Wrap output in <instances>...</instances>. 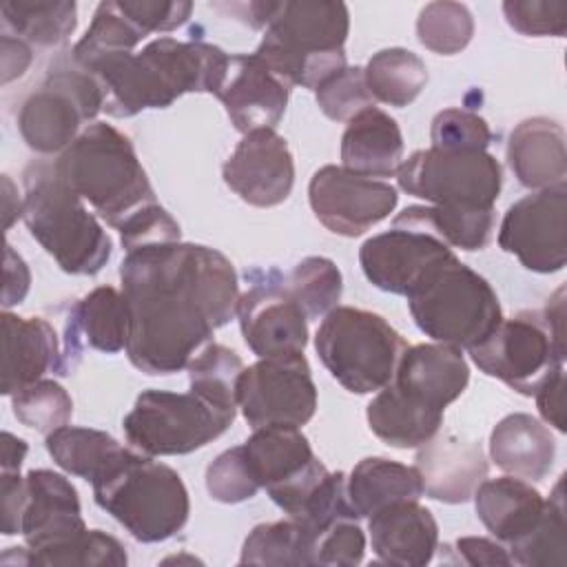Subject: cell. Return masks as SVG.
I'll list each match as a JSON object with an SVG mask.
<instances>
[{"label": "cell", "instance_id": "cell-31", "mask_svg": "<svg viewBox=\"0 0 567 567\" xmlns=\"http://www.w3.org/2000/svg\"><path fill=\"white\" fill-rule=\"evenodd\" d=\"M244 452L264 489L295 478L317 458L301 430L286 425L252 430V436L244 443Z\"/></svg>", "mask_w": 567, "mask_h": 567}, {"label": "cell", "instance_id": "cell-47", "mask_svg": "<svg viewBox=\"0 0 567 567\" xmlns=\"http://www.w3.org/2000/svg\"><path fill=\"white\" fill-rule=\"evenodd\" d=\"M503 13L507 24L523 35H554L567 33V2L563 0H505Z\"/></svg>", "mask_w": 567, "mask_h": 567}, {"label": "cell", "instance_id": "cell-48", "mask_svg": "<svg viewBox=\"0 0 567 567\" xmlns=\"http://www.w3.org/2000/svg\"><path fill=\"white\" fill-rule=\"evenodd\" d=\"M128 563L124 545L102 532V529H86L84 536H80L73 545L55 551L53 556L47 558L44 565H91V567H102V565H113L122 567Z\"/></svg>", "mask_w": 567, "mask_h": 567}, {"label": "cell", "instance_id": "cell-16", "mask_svg": "<svg viewBox=\"0 0 567 567\" xmlns=\"http://www.w3.org/2000/svg\"><path fill=\"white\" fill-rule=\"evenodd\" d=\"M24 481L27 505L20 534L29 547L27 565H44L49 556L84 536L86 523L69 478L51 470H31Z\"/></svg>", "mask_w": 567, "mask_h": 567}, {"label": "cell", "instance_id": "cell-41", "mask_svg": "<svg viewBox=\"0 0 567 567\" xmlns=\"http://www.w3.org/2000/svg\"><path fill=\"white\" fill-rule=\"evenodd\" d=\"M474 35V18L461 2H430L416 18L419 42L439 55L461 53Z\"/></svg>", "mask_w": 567, "mask_h": 567}, {"label": "cell", "instance_id": "cell-50", "mask_svg": "<svg viewBox=\"0 0 567 567\" xmlns=\"http://www.w3.org/2000/svg\"><path fill=\"white\" fill-rule=\"evenodd\" d=\"M179 224L159 204L137 213L120 228V239L126 252L144 246L179 241Z\"/></svg>", "mask_w": 567, "mask_h": 567}, {"label": "cell", "instance_id": "cell-38", "mask_svg": "<svg viewBox=\"0 0 567 567\" xmlns=\"http://www.w3.org/2000/svg\"><path fill=\"white\" fill-rule=\"evenodd\" d=\"M186 370L193 392L219 408L237 410V383L244 361L235 350L210 341L190 359Z\"/></svg>", "mask_w": 567, "mask_h": 567}, {"label": "cell", "instance_id": "cell-10", "mask_svg": "<svg viewBox=\"0 0 567 567\" xmlns=\"http://www.w3.org/2000/svg\"><path fill=\"white\" fill-rule=\"evenodd\" d=\"M399 188L434 206L494 208L503 186L498 159L485 151H414L396 171Z\"/></svg>", "mask_w": 567, "mask_h": 567}, {"label": "cell", "instance_id": "cell-24", "mask_svg": "<svg viewBox=\"0 0 567 567\" xmlns=\"http://www.w3.org/2000/svg\"><path fill=\"white\" fill-rule=\"evenodd\" d=\"M507 162L514 177L527 188L563 186L567 177L565 128L549 117L518 122L507 140Z\"/></svg>", "mask_w": 567, "mask_h": 567}, {"label": "cell", "instance_id": "cell-54", "mask_svg": "<svg viewBox=\"0 0 567 567\" xmlns=\"http://www.w3.org/2000/svg\"><path fill=\"white\" fill-rule=\"evenodd\" d=\"M31 286V270L27 261L13 250L11 244L4 246V286H2V308L20 303Z\"/></svg>", "mask_w": 567, "mask_h": 567}, {"label": "cell", "instance_id": "cell-44", "mask_svg": "<svg viewBox=\"0 0 567 567\" xmlns=\"http://www.w3.org/2000/svg\"><path fill=\"white\" fill-rule=\"evenodd\" d=\"M321 113L334 122H350L374 106L361 66H346L315 91Z\"/></svg>", "mask_w": 567, "mask_h": 567}, {"label": "cell", "instance_id": "cell-22", "mask_svg": "<svg viewBox=\"0 0 567 567\" xmlns=\"http://www.w3.org/2000/svg\"><path fill=\"white\" fill-rule=\"evenodd\" d=\"M392 383L408 396L443 410L456 401L467 383L470 368L463 350L447 343L408 346L396 363Z\"/></svg>", "mask_w": 567, "mask_h": 567}, {"label": "cell", "instance_id": "cell-11", "mask_svg": "<svg viewBox=\"0 0 567 567\" xmlns=\"http://www.w3.org/2000/svg\"><path fill=\"white\" fill-rule=\"evenodd\" d=\"M467 352L481 372L525 396H534L538 385L556 368L565 365L567 354V350L556 346L536 310L503 319Z\"/></svg>", "mask_w": 567, "mask_h": 567}, {"label": "cell", "instance_id": "cell-15", "mask_svg": "<svg viewBox=\"0 0 567 567\" xmlns=\"http://www.w3.org/2000/svg\"><path fill=\"white\" fill-rule=\"evenodd\" d=\"M308 202L315 217L334 235L359 237L396 208L394 186L381 179L354 175L343 166H321L308 184Z\"/></svg>", "mask_w": 567, "mask_h": 567}, {"label": "cell", "instance_id": "cell-46", "mask_svg": "<svg viewBox=\"0 0 567 567\" xmlns=\"http://www.w3.org/2000/svg\"><path fill=\"white\" fill-rule=\"evenodd\" d=\"M206 489L213 501L235 505L252 498L261 487L246 458L244 445L221 452L206 467Z\"/></svg>", "mask_w": 567, "mask_h": 567}, {"label": "cell", "instance_id": "cell-23", "mask_svg": "<svg viewBox=\"0 0 567 567\" xmlns=\"http://www.w3.org/2000/svg\"><path fill=\"white\" fill-rule=\"evenodd\" d=\"M368 532L377 558L385 565L423 567L439 547V525L419 501L392 503L368 516Z\"/></svg>", "mask_w": 567, "mask_h": 567}, {"label": "cell", "instance_id": "cell-6", "mask_svg": "<svg viewBox=\"0 0 567 567\" xmlns=\"http://www.w3.org/2000/svg\"><path fill=\"white\" fill-rule=\"evenodd\" d=\"M419 330L436 343L470 350L501 321V303L485 277L458 261L456 255L432 268L408 295Z\"/></svg>", "mask_w": 567, "mask_h": 567}, {"label": "cell", "instance_id": "cell-18", "mask_svg": "<svg viewBox=\"0 0 567 567\" xmlns=\"http://www.w3.org/2000/svg\"><path fill=\"white\" fill-rule=\"evenodd\" d=\"M452 255L450 246L430 233L392 226L363 241L359 264L374 288L408 297L432 268Z\"/></svg>", "mask_w": 567, "mask_h": 567}, {"label": "cell", "instance_id": "cell-28", "mask_svg": "<svg viewBox=\"0 0 567 567\" xmlns=\"http://www.w3.org/2000/svg\"><path fill=\"white\" fill-rule=\"evenodd\" d=\"M365 419L370 430L388 445L408 450L419 447L439 434L443 423V410L430 408L408 394H403L392 381L377 390V396L368 403Z\"/></svg>", "mask_w": 567, "mask_h": 567}, {"label": "cell", "instance_id": "cell-14", "mask_svg": "<svg viewBox=\"0 0 567 567\" xmlns=\"http://www.w3.org/2000/svg\"><path fill=\"white\" fill-rule=\"evenodd\" d=\"M498 246L527 270L549 275L567 264V186H551L512 204L498 228Z\"/></svg>", "mask_w": 567, "mask_h": 567}, {"label": "cell", "instance_id": "cell-7", "mask_svg": "<svg viewBox=\"0 0 567 567\" xmlns=\"http://www.w3.org/2000/svg\"><path fill=\"white\" fill-rule=\"evenodd\" d=\"M405 348V339L381 315L352 306L332 308L315 334L321 363L352 394L385 388Z\"/></svg>", "mask_w": 567, "mask_h": 567}, {"label": "cell", "instance_id": "cell-56", "mask_svg": "<svg viewBox=\"0 0 567 567\" xmlns=\"http://www.w3.org/2000/svg\"><path fill=\"white\" fill-rule=\"evenodd\" d=\"M540 317L551 334V339L556 341L558 348L567 350L565 346V286H560L545 303V308L540 310Z\"/></svg>", "mask_w": 567, "mask_h": 567}, {"label": "cell", "instance_id": "cell-37", "mask_svg": "<svg viewBox=\"0 0 567 567\" xmlns=\"http://www.w3.org/2000/svg\"><path fill=\"white\" fill-rule=\"evenodd\" d=\"M142 38H146V33L124 16L120 4L115 0H106L97 4L91 27L73 47L71 58L75 64L86 69L100 58L113 53H133Z\"/></svg>", "mask_w": 567, "mask_h": 567}, {"label": "cell", "instance_id": "cell-34", "mask_svg": "<svg viewBox=\"0 0 567 567\" xmlns=\"http://www.w3.org/2000/svg\"><path fill=\"white\" fill-rule=\"evenodd\" d=\"M370 95L390 106H408L427 84L425 62L401 47L377 51L363 66Z\"/></svg>", "mask_w": 567, "mask_h": 567}, {"label": "cell", "instance_id": "cell-45", "mask_svg": "<svg viewBox=\"0 0 567 567\" xmlns=\"http://www.w3.org/2000/svg\"><path fill=\"white\" fill-rule=\"evenodd\" d=\"M432 148L445 153H470L485 151L492 142L487 122L465 109H443L434 115L430 128Z\"/></svg>", "mask_w": 567, "mask_h": 567}, {"label": "cell", "instance_id": "cell-5", "mask_svg": "<svg viewBox=\"0 0 567 567\" xmlns=\"http://www.w3.org/2000/svg\"><path fill=\"white\" fill-rule=\"evenodd\" d=\"M91 485L95 503L140 543H162L175 536L190 514L182 476L128 447Z\"/></svg>", "mask_w": 567, "mask_h": 567}, {"label": "cell", "instance_id": "cell-12", "mask_svg": "<svg viewBox=\"0 0 567 567\" xmlns=\"http://www.w3.org/2000/svg\"><path fill=\"white\" fill-rule=\"evenodd\" d=\"M237 408L252 430L306 425L317 410V385L303 352L259 359L244 368L237 383Z\"/></svg>", "mask_w": 567, "mask_h": 567}, {"label": "cell", "instance_id": "cell-55", "mask_svg": "<svg viewBox=\"0 0 567 567\" xmlns=\"http://www.w3.org/2000/svg\"><path fill=\"white\" fill-rule=\"evenodd\" d=\"M0 47H2V84H9L11 80L24 75V71L29 69L33 53L29 42L16 38V35H2L0 38Z\"/></svg>", "mask_w": 567, "mask_h": 567}, {"label": "cell", "instance_id": "cell-35", "mask_svg": "<svg viewBox=\"0 0 567 567\" xmlns=\"http://www.w3.org/2000/svg\"><path fill=\"white\" fill-rule=\"evenodd\" d=\"M71 315L89 348L106 354H115L126 348L131 319L122 290H115L113 286H100L82 297L71 308Z\"/></svg>", "mask_w": 567, "mask_h": 567}, {"label": "cell", "instance_id": "cell-21", "mask_svg": "<svg viewBox=\"0 0 567 567\" xmlns=\"http://www.w3.org/2000/svg\"><path fill=\"white\" fill-rule=\"evenodd\" d=\"M414 467L419 470L423 494L450 505L470 501L489 470L481 443L456 434H434L419 445Z\"/></svg>", "mask_w": 567, "mask_h": 567}, {"label": "cell", "instance_id": "cell-52", "mask_svg": "<svg viewBox=\"0 0 567 567\" xmlns=\"http://www.w3.org/2000/svg\"><path fill=\"white\" fill-rule=\"evenodd\" d=\"M536 408L545 423L556 427L558 432L567 430L565 421V365L556 368L534 392Z\"/></svg>", "mask_w": 567, "mask_h": 567}, {"label": "cell", "instance_id": "cell-19", "mask_svg": "<svg viewBox=\"0 0 567 567\" xmlns=\"http://www.w3.org/2000/svg\"><path fill=\"white\" fill-rule=\"evenodd\" d=\"M213 95L224 104L233 126L246 135L279 124L290 86L255 53H235L228 55L224 78Z\"/></svg>", "mask_w": 567, "mask_h": 567}, {"label": "cell", "instance_id": "cell-4", "mask_svg": "<svg viewBox=\"0 0 567 567\" xmlns=\"http://www.w3.org/2000/svg\"><path fill=\"white\" fill-rule=\"evenodd\" d=\"M22 219L31 237L69 275H97L111 259L113 244L84 199L58 175L53 164L24 171Z\"/></svg>", "mask_w": 567, "mask_h": 567}, {"label": "cell", "instance_id": "cell-57", "mask_svg": "<svg viewBox=\"0 0 567 567\" xmlns=\"http://www.w3.org/2000/svg\"><path fill=\"white\" fill-rule=\"evenodd\" d=\"M29 452L24 439H18L11 432H2V454H0V472H20L22 461Z\"/></svg>", "mask_w": 567, "mask_h": 567}, {"label": "cell", "instance_id": "cell-51", "mask_svg": "<svg viewBox=\"0 0 567 567\" xmlns=\"http://www.w3.org/2000/svg\"><path fill=\"white\" fill-rule=\"evenodd\" d=\"M27 505V481L20 472H0V507L2 534L13 536L22 532V514Z\"/></svg>", "mask_w": 567, "mask_h": 567}, {"label": "cell", "instance_id": "cell-2", "mask_svg": "<svg viewBox=\"0 0 567 567\" xmlns=\"http://www.w3.org/2000/svg\"><path fill=\"white\" fill-rule=\"evenodd\" d=\"M53 166L115 230L157 204L131 140L106 122H93L82 128Z\"/></svg>", "mask_w": 567, "mask_h": 567}, {"label": "cell", "instance_id": "cell-32", "mask_svg": "<svg viewBox=\"0 0 567 567\" xmlns=\"http://www.w3.org/2000/svg\"><path fill=\"white\" fill-rule=\"evenodd\" d=\"M0 13L16 38L38 47H60L78 27L73 0H4Z\"/></svg>", "mask_w": 567, "mask_h": 567}, {"label": "cell", "instance_id": "cell-27", "mask_svg": "<svg viewBox=\"0 0 567 567\" xmlns=\"http://www.w3.org/2000/svg\"><path fill=\"white\" fill-rule=\"evenodd\" d=\"M472 498L481 523L505 545L525 536L545 507L543 494L518 476L485 478Z\"/></svg>", "mask_w": 567, "mask_h": 567}, {"label": "cell", "instance_id": "cell-49", "mask_svg": "<svg viewBox=\"0 0 567 567\" xmlns=\"http://www.w3.org/2000/svg\"><path fill=\"white\" fill-rule=\"evenodd\" d=\"M124 16L148 33H166L182 27L193 11L188 0H117Z\"/></svg>", "mask_w": 567, "mask_h": 567}, {"label": "cell", "instance_id": "cell-26", "mask_svg": "<svg viewBox=\"0 0 567 567\" xmlns=\"http://www.w3.org/2000/svg\"><path fill=\"white\" fill-rule=\"evenodd\" d=\"M489 456L503 472L540 481L549 474L556 456V441L536 416L516 412L501 419L489 434Z\"/></svg>", "mask_w": 567, "mask_h": 567}, {"label": "cell", "instance_id": "cell-8", "mask_svg": "<svg viewBox=\"0 0 567 567\" xmlns=\"http://www.w3.org/2000/svg\"><path fill=\"white\" fill-rule=\"evenodd\" d=\"M237 410L219 408L197 392L144 390L124 416V436L142 454L175 456L190 454L217 436L235 421Z\"/></svg>", "mask_w": 567, "mask_h": 567}, {"label": "cell", "instance_id": "cell-9", "mask_svg": "<svg viewBox=\"0 0 567 567\" xmlns=\"http://www.w3.org/2000/svg\"><path fill=\"white\" fill-rule=\"evenodd\" d=\"M104 109L100 82L80 64L58 60L44 82L20 106L18 128L27 146L42 155L62 153L82 133V122Z\"/></svg>", "mask_w": 567, "mask_h": 567}, {"label": "cell", "instance_id": "cell-29", "mask_svg": "<svg viewBox=\"0 0 567 567\" xmlns=\"http://www.w3.org/2000/svg\"><path fill=\"white\" fill-rule=\"evenodd\" d=\"M346 489L359 518H368L392 503L423 496L419 470L383 456L359 461L346 481Z\"/></svg>", "mask_w": 567, "mask_h": 567}, {"label": "cell", "instance_id": "cell-33", "mask_svg": "<svg viewBox=\"0 0 567 567\" xmlns=\"http://www.w3.org/2000/svg\"><path fill=\"white\" fill-rule=\"evenodd\" d=\"M44 443L58 467L91 483L126 450L102 430L75 425L53 430Z\"/></svg>", "mask_w": 567, "mask_h": 567}, {"label": "cell", "instance_id": "cell-42", "mask_svg": "<svg viewBox=\"0 0 567 567\" xmlns=\"http://www.w3.org/2000/svg\"><path fill=\"white\" fill-rule=\"evenodd\" d=\"M16 419L42 434H51L64 427L73 414V401L69 392L53 379H40L11 396Z\"/></svg>", "mask_w": 567, "mask_h": 567}, {"label": "cell", "instance_id": "cell-20", "mask_svg": "<svg viewBox=\"0 0 567 567\" xmlns=\"http://www.w3.org/2000/svg\"><path fill=\"white\" fill-rule=\"evenodd\" d=\"M2 394L13 396L22 388L40 381L47 372L69 374L64 343L55 328L42 317H18L2 312Z\"/></svg>", "mask_w": 567, "mask_h": 567}, {"label": "cell", "instance_id": "cell-53", "mask_svg": "<svg viewBox=\"0 0 567 567\" xmlns=\"http://www.w3.org/2000/svg\"><path fill=\"white\" fill-rule=\"evenodd\" d=\"M454 551L458 554V560L472 567L478 565H514L507 547H503L496 540L483 538V536H463L454 543Z\"/></svg>", "mask_w": 567, "mask_h": 567}, {"label": "cell", "instance_id": "cell-36", "mask_svg": "<svg viewBox=\"0 0 567 567\" xmlns=\"http://www.w3.org/2000/svg\"><path fill=\"white\" fill-rule=\"evenodd\" d=\"M514 563L534 565H565L567 563V518H565V474H560L549 498H545L538 523L518 540L507 545Z\"/></svg>", "mask_w": 567, "mask_h": 567}, {"label": "cell", "instance_id": "cell-13", "mask_svg": "<svg viewBox=\"0 0 567 567\" xmlns=\"http://www.w3.org/2000/svg\"><path fill=\"white\" fill-rule=\"evenodd\" d=\"M235 315L246 346L259 359L299 354L308 343V317L277 268L252 270L250 288L239 295Z\"/></svg>", "mask_w": 567, "mask_h": 567}, {"label": "cell", "instance_id": "cell-43", "mask_svg": "<svg viewBox=\"0 0 567 567\" xmlns=\"http://www.w3.org/2000/svg\"><path fill=\"white\" fill-rule=\"evenodd\" d=\"M365 534L352 518L334 520L317 532H306V565L354 567L363 560Z\"/></svg>", "mask_w": 567, "mask_h": 567}, {"label": "cell", "instance_id": "cell-39", "mask_svg": "<svg viewBox=\"0 0 567 567\" xmlns=\"http://www.w3.org/2000/svg\"><path fill=\"white\" fill-rule=\"evenodd\" d=\"M288 292L308 319L326 317L337 308L343 290L341 270L328 257H306L286 277Z\"/></svg>", "mask_w": 567, "mask_h": 567}, {"label": "cell", "instance_id": "cell-17", "mask_svg": "<svg viewBox=\"0 0 567 567\" xmlns=\"http://www.w3.org/2000/svg\"><path fill=\"white\" fill-rule=\"evenodd\" d=\"M221 177L246 204L279 206L295 186V159L288 142L275 128L246 133L224 162Z\"/></svg>", "mask_w": 567, "mask_h": 567}, {"label": "cell", "instance_id": "cell-40", "mask_svg": "<svg viewBox=\"0 0 567 567\" xmlns=\"http://www.w3.org/2000/svg\"><path fill=\"white\" fill-rule=\"evenodd\" d=\"M241 565H295L306 567V532L299 523L275 520L250 529L244 540Z\"/></svg>", "mask_w": 567, "mask_h": 567}, {"label": "cell", "instance_id": "cell-3", "mask_svg": "<svg viewBox=\"0 0 567 567\" xmlns=\"http://www.w3.org/2000/svg\"><path fill=\"white\" fill-rule=\"evenodd\" d=\"M348 31L350 13L343 2L284 0L275 4L255 55L290 89L317 91L330 75L348 66L343 51Z\"/></svg>", "mask_w": 567, "mask_h": 567}, {"label": "cell", "instance_id": "cell-1", "mask_svg": "<svg viewBox=\"0 0 567 567\" xmlns=\"http://www.w3.org/2000/svg\"><path fill=\"white\" fill-rule=\"evenodd\" d=\"M128 303V361L146 374H173L210 343L239 301L233 264L199 244H155L126 252L120 264Z\"/></svg>", "mask_w": 567, "mask_h": 567}, {"label": "cell", "instance_id": "cell-25", "mask_svg": "<svg viewBox=\"0 0 567 567\" xmlns=\"http://www.w3.org/2000/svg\"><path fill=\"white\" fill-rule=\"evenodd\" d=\"M403 162V135L394 117L372 106L348 122L341 135V166L370 179L396 175Z\"/></svg>", "mask_w": 567, "mask_h": 567}, {"label": "cell", "instance_id": "cell-30", "mask_svg": "<svg viewBox=\"0 0 567 567\" xmlns=\"http://www.w3.org/2000/svg\"><path fill=\"white\" fill-rule=\"evenodd\" d=\"M494 208H458V206H408L392 226L412 228L434 235L447 246L461 250H481L494 235Z\"/></svg>", "mask_w": 567, "mask_h": 567}, {"label": "cell", "instance_id": "cell-58", "mask_svg": "<svg viewBox=\"0 0 567 567\" xmlns=\"http://www.w3.org/2000/svg\"><path fill=\"white\" fill-rule=\"evenodd\" d=\"M22 199L18 197V188L13 186L11 177H2V217H4V230L13 226L16 219L22 217Z\"/></svg>", "mask_w": 567, "mask_h": 567}]
</instances>
